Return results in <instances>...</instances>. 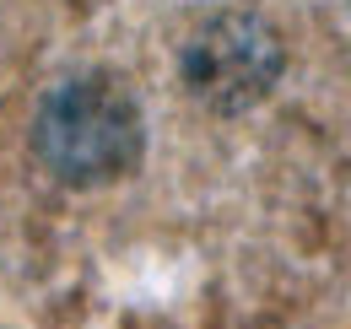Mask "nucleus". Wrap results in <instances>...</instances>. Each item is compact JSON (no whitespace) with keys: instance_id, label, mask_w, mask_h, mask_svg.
<instances>
[{"instance_id":"obj_1","label":"nucleus","mask_w":351,"mask_h":329,"mask_svg":"<svg viewBox=\"0 0 351 329\" xmlns=\"http://www.w3.org/2000/svg\"><path fill=\"white\" fill-rule=\"evenodd\" d=\"M146 146V130L135 114L130 92L114 86L108 76H76L54 86L33 119V151L60 184H108L130 173Z\"/></svg>"},{"instance_id":"obj_2","label":"nucleus","mask_w":351,"mask_h":329,"mask_svg":"<svg viewBox=\"0 0 351 329\" xmlns=\"http://www.w3.org/2000/svg\"><path fill=\"white\" fill-rule=\"evenodd\" d=\"M281 65H287L281 33L265 22L260 11H211L206 22L189 27V38L178 49L184 86L206 108H217V114L254 108L276 86Z\"/></svg>"}]
</instances>
